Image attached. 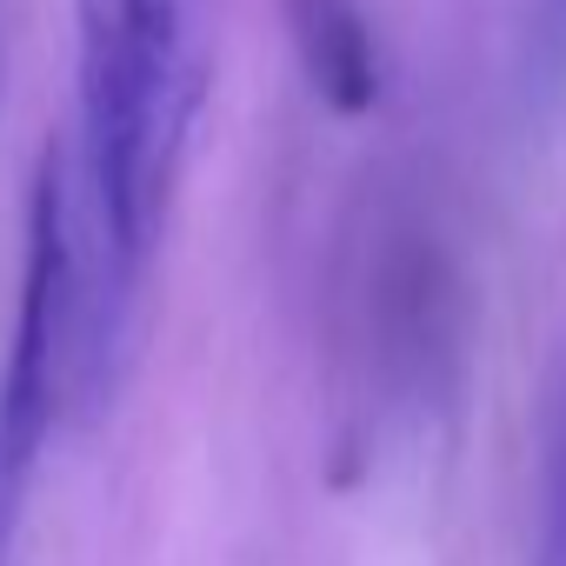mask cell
<instances>
[{
    "label": "cell",
    "mask_w": 566,
    "mask_h": 566,
    "mask_svg": "<svg viewBox=\"0 0 566 566\" xmlns=\"http://www.w3.org/2000/svg\"><path fill=\"white\" fill-rule=\"evenodd\" d=\"M81 28V380L101 374L107 347L140 301L167 180L200 101L193 0H74Z\"/></svg>",
    "instance_id": "1"
},
{
    "label": "cell",
    "mask_w": 566,
    "mask_h": 566,
    "mask_svg": "<svg viewBox=\"0 0 566 566\" xmlns=\"http://www.w3.org/2000/svg\"><path fill=\"white\" fill-rule=\"evenodd\" d=\"M81 193L74 154L48 147L28 187V247H21V301L0 367V539H8L14 500L61 420L67 387L81 380Z\"/></svg>",
    "instance_id": "2"
},
{
    "label": "cell",
    "mask_w": 566,
    "mask_h": 566,
    "mask_svg": "<svg viewBox=\"0 0 566 566\" xmlns=\"http://www.w3.org/2000/svg\"><path fill=\"white\" fill-rule=\"evenodd\" d=\"M287 34L301 54L307 87L334 114H367L380 101V41L374 21L360 14V0H287Z\"/></svg>",
    "instance_id": "3"
},
{
    "label": "cell",
    "mask_w": 566,
    "mask_h": 566,
    "mask_svg": "<svg viewBox=\"0 0 566 566\" xmlns=\"http://www.w3.org/2000/svg\"><path fill=\"white\" fill-rule=\"evenodd\" d=\"M526 566H566V347L539 413V486H533V539Z\"/></svg>",
    "instance_id": "4"
},
{
    "label": "cell",
    "mask_w": 566,
    "mask_h": 566,
    "mask_svg": "<svg viewBox=\"0 0 566 566\" xmlns=\"http://www.w3.org/2000/svg\"><path fill=\"white\" fill-rule=\"evenodd\" d=\"M533 67L546 87L566 81V0H539V14H533Z\"/></svg>",
    "instance_id": "5"
}]
</instances>
